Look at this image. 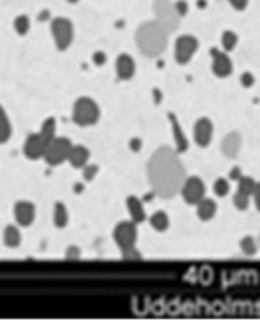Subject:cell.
<instances>
[{
  "label": "cell",
  "mask_w": 260,
  "mask_h": 323,
  "mask_svg": "<svg viewBox=\"0 0 260 323\" xmlns=\"http://www.w3.org/2000/svg\"><path fill=\"white\" fill-rule=\"evenodd\" d=\"M185 166L179 153L170 148H158L147 163V180L158 197H175L185 181Z\"/></svg>",
  "instance_id": "1"
},
{
  "label": "cell",
  "mask_w": 260,
  "mask_h": 323,
  "mask_svg": "<svg viewBox=\"0 0 260 323\" xmlns=\"http://www.w3.org/2000/svg\"><path fill=\"white\" fill-rule=\"evenodd\" d=\"M168 34L170 31L166 29L160 21H147L138 27L136 31V44L145 57H158L164 53L168 46Z\"/></svg>",
  "instance_id": "2"
},
{
  "label": "cell",
  "mask_w": 260,
  "mask_h": 323,
  "mask_svg": "<svg viewBox=\"0 0 260 323\" xmlns=\"http://www.w3.org/2000/svg\"><path fill=\"white\" fill-rule=\"evenodd\" d=\"M100 118V108L98 104L89 98V96H81L74 102V110H72V119L74 123L79 127H89L95 125Z\"/></svg>",
  "instance_id": "3"
},
{
  "label": "cell",
  "mask_w": 260,
  "mask_h": 323,
  "mask_svg": "<svg viewBox=\"0 0 260 323\" xmlns=\"http://www.w3.org/2000/svg\"><path fill=\"white\" fill-rule=\"evenodd\" d=\"M70 150H72V142L68 138H64V136H55V138L48 144V150L44 153V159H46L48 165L59 166V165H63L64 161H68Z\"/></svg>",
  "instance_id": "4"
},
{
  "label": "cell",
  "mask_w": 260,
  "mask_h": 323,
  "mask_svg": "<svg viewBox=\"0 0 260 323\" xmlns=\"http://www.w3.org/2000/svg\"><path fill=\"white\" fill-rule=\"evenodd\" d=\"M51 34L55 40V46L59 51H66L70 48L72 40H74V25L66 17H57L51 23Z\"/></svg>",
  "instance_id": "5"
},
{
  "label": "cell",
  "mask_w": 260,
  "mask_h": 323,
  "mask_svg": "<svg viewBox=\"0 0 260 323\" xmlns=\"http://www.w3.org/2000/svg\"><path fill=\"white\" fill-rule=\"evenodd\" d=\"M155 16H157V21L164 25L168 31L172 32L179 27V16L173 8V4L170 0H155Z\"/></svg>",
  "instance_id": "6"
},
{
  "label": "cell",
  "mask_w": 260,
  "mask_h": 323,
  "mask_svg": "<svg viewBox=\"0 0 260 323\" xmlns=\"http://www.w3.org/2000/svg\"><path fill=\"white\" fill-rule=\"evenodd\" d=\"M113 238L121 250H130L134 248L136 238H138V229H136L134 221H121L115 231H113Z\"/></svg>",
  "instance_id": "7"
},
{
  "label": "cell",
  "mask_w": 260,
  "mask_h": 323,
  "mask_svg": "<svg viewBox=\"0 0 260 323\" xmlns=\"http://www.w3.org/2000/svg\"><path fill=\"white\" fill-rule=\"evenodd\" d=\"M185 198L187 204H198L202 198L205 197V185L204 181L200 180L198 176H190V178H185L181 185V191H179Z\"/></svg>",
  "instance_id": "8"
},
{
  "label": "cell",
  "mask_w": 260,
  "mask_h": 323,
  "mask_svg": "<svg viewBox=\"0 0 260 323\" xmlns=\"http://www.w3.org/2000/svg\"><path fill=\"white\" fill-rule=\"evenodd\" d=\"M198 49V40L190 34H185V36H179L175 40V48H173V53H175V61L179 64H187L190 63V59L194 57Z\"/></svg>",
  "instance_id": "9"
},
{
  "label": "cell",
  "mask_w": 260,
  "mask_h": 323,
  "mask_svg": "<svg viewBox=\"0 0 260 323\" xmlns=\"http://www.w3.org/2000/svg\"><path fill=\"white\" fill-rule=\"evenodd\" d=\"M48 140L42 136L40 133L36 134H31V136H27V140H25V155L31 159V161H38V159H44V153L48 150Z\"/></svg>",
  "instance_id": "10"
},
{
  "label": "cell",
  "mask_w": 260,
  "mask_h": 323,
  "mask_svg": "<svg viewBox=\"0 0 260 323\" xmlns=\"http://www.w3.org/2000/svg\"><path fill=\"white\" fill-rule=\"evenodd\" d=\"M211 59H213V74L215 76H219V78H226L232 74L234 70V66H232V59L228 57V53H224V51H219V49H211Z\"/></svg>",
  "instance_id": "11"
},
{
  "label": "cell",
  "mask_w": 260,
  "mask_h": 323,
  "mask_svg": "<svg viewBox=\"0 0 260 323\" xmlns=\"http://www.w3.org/2000/svg\"><path fill=\"white\" fill-rule=\"evenodd\" d=\"M213 138V123L207 118H200L194 123V142L200 148H207Z\"/></svg>",
  "instance_id": "12"
},
{
  "label": "cell",
  "mask_w": 260,
  "mask_h": 323,
  "mask_svg": "<svg viewBox=\"0 0 260 323\" xmlns=\"http://www.w3.org/2000/svg\"><path fill=\"white\" fill-rule=\"evenodd\" d=\"M14 216H16L17 223L21 227H31L32 223H34V218H36V208L29 200H21L14 208Z\"/></svg>",
  "instance_id": "13"
},
{
  "label": "cell",
  "mask_w": 260,
  "mask_h": 323,
  "mask_svg": "<svg viewBox=\"0 0 260 323\" xmlns=\"http://www.w3.org/2000/svg\"><path fill=\"white\" fill-rule=\"evenodd\" d=\"M115 70H117V78L121 81H128V79L134 78L136 74V63L130 55H119L115 61Z\"/></svg>",
  "instance_id": "14"
},
{
  "label": "cell",
  "mask_w": 260,
  "mask_h": 323,
  "mask_svg": "<svg viewBox=\"0 0 260 323\" xmlns=\"http://www.w3.org/2000/svg\"><path fill=\"white\" fill-rule=\"evenodd\" d=\"M239 150H241V134L239 133H228L224 138H222L221 151L224 157H228V159L237 157Z\"/></svg>",
  "instance_id": "15"
},
{
  "label": "cell",
  "mask_w": 260,
  "mask_h": 323,
  "mask_svg": "<svg viewBox=\"0 0 260 323\" xmlns=\"http://www.w3.org/2000/svg\"><path fill=\"white\" fill-rule=\"evenodd\" d=\"M89 157H91V151L87 150L85 146H72L70 155H68V163L74 168H83L89 163Z\"/></svg>",
  "instance_id": "16"
},
{
  "label": "cell",
  "mask_w": 260,
  "mask_h": 323,
  "mask_svg": "<svg viewBox=\"0 0 260 323\" xmlns=\"http://www.w3.org/2000/svg\"><path fill=\"white\" fill-rule=\"evenodd\" d=\"M126 206H128V212H130V218H132L134 223H142V221H145L147 213H145V208H143L140 198L134 197V195H130V197L126 198Z\"/></svg>",
  "instance_id": "17"
},
{
  "label": "cell",
  "mask_w": 260,
  "mask_h": 323,
  "mask_svg": "<svg viewBox=\"0 0 260 323\" xmlns=\"http://www.w3.org/2000/svg\"><path fill=\"white\" fill-rule=\"evenodd\" d=\"M198 218L202 221H209L215 218V213H217V202L213 200V198H202L200 202H198Z\"/></svg>",
  "instance_id": "18"
},
{
  "label": "cell",
  "mask_w": 260,
  "mask_h": 323,
  "mask_svg": "<svg viewBox=\"0 0 260 323\" xmlns=\"http://www.w3.org/2000/svg\"><path fill=\"white\" fill-rule=\"evenodd\" d=\"M168 118H170V121H172V127H173V136H175V146H177V153H185V151L189 150V140H187L185 133L181 131V127H179V123H177L175 116H173V114H170Z\"/></svg>",
  "instance_id": "19"
},
{
  "label": "cell",
  "mask_w": 260,
  "mask_h": 323,
  "mask_svg": "<svg viewBox=\"0 0 260 323\" xmlns=\"http://www.w3.org/2000/svg\"><path fill=\"white\" fill-rule=\"evenodd\" d=\"M149 221H151V227L155 229V231H158V233H164V231H168V227H170V218H168V213L162 212V210L153 213Z\"/></svg>",
  "instance_id": "20"
},
{
  "label": "cell",
  "mask_w": 260,
  "mask_h": 323,
  "mask_svg": "<svg viewBox=\"0 0 260 323\" xmlns=\"http://www.w3.org/2000/svg\"><path fill=\"white\" fill-rule=\"evenodd\" d=\"M4 244L8 248H17L21 244V233H19V229L16 225H8L4 229Z\"/></svg>",
  "instance_id": "21"
},
{
  "label": "cell",
  "mask_w": 260,
  "mask_h": 323,
  "mask_svg": "<svg viewBox=\"0 0 260 323\" xmlns=\"http://www.w3.org/2000/svg\"><path fill=\"white\" fill-rule=\"evenodd\" d=\"M53 221H55V227L64 229L68 225V208L63 202H57L55 210H53Z\"/></svg>",
  "instance_id": "22"
},
{
  "label": "cell",
  "mask_w": 260,
  "mask_h": 323,
  "mask_svg": "<svg viewBox=\"0 0 260 323\" xmlns=\"http://www.w3.org/2000/svg\"><path fill=\"white\" fill-rule=\"evenodd\" d=\"M10 136H12V123H10L4 108L0 106V144L8 142Z\"/></svg>",
  "instance_id": "23"
},
{
  "label": "cell",
  "mask_w": 260,
  "mask_h": 323,
  "mask_svg": "<svg viewBox=\"0 0 260 323\" xmlns=\"http://www.w3.org/2000/svg\"><path fill=\"white\" fill-rule=\"evenodd\" d=\"M55 131H57V121L55 118H48L44 123H42V131H40V134L48 140V142H51L53 138H55Z\"/></svg>",
  "instance_id": "24"
},
{
  "label": "cell",
  "mask_w": 260,
  "mask_h": 323,
  "mask_svg": "<svg viewBox=\"0 0 260 323\" xmlns=\"http://www.w3.org/2000/svg\"><path fill=\"white\" fill-rule=\"evenodd\" d=\"M254 185H256V181L252 180L251 176H241V178L237 180V191L243 193V195H247V197H251L252 195Z\"/></svg>",
  "instance_id": "25"
},
{
  "label": "cell",
  "mask_w": 260,
  "mask_h": 323,
  "mask_svg": "<svg viewBox=\"0 0 260 323\" xmlns=\"http://www.w3.org/2000/svg\"><path fill=\"white\" fill-rule=\"evenodd\" d=\"M221 44L224 51H232L237 46V34L234 31H224L221 36Z\"/></svg>",
  "instance_id": "26"
},
{
  "label": "cell",
  "mask_w": 260,
  "mask_h": 323,
  "mask_svg": "<svg viewBox=\"0 0 260 323\" xmlns=\"http://www.w3.org/2000/svg\"><path fill=\"white\" fill-rule=\"evenodd\" d=\"M213 191L217 197H226L230 193V178H219L213 183Z\"/></svg>",
  "instance_id": "27"
},
{
  "label": "cell",
  "mask_w": 260,
  "mask_h": 323,
  "mask_svg": "<svg viewBox=\"0 0 260 323\" xmlns=\"http://www.w3.org/2000/svg\"><path fill=\"white\" fill-rule=\"evenodd\" d=\"M14 29H16L17 34L25 36V34L29 32V29H31V19L27 16H17L16 19H14Z\"/></svg>",
  "instance_id": "28"
},
{
  "label": "cell",
  "mask_w": 260,
  "mask_h": 323,
  "mask_svg": "<svg viewBox=\"0 0 260 323\" xmlns=\"http://www.w3.org/2000/svg\"><path fill=\"white\" fill-rule=\"evenodd\" d=\"M239 248H241V252L245 255H254V253L258 252V246H256V240L252 237H245L241 238V242H239Z\"/></svg>",
  "instance_id": "29"
},
{
  "label": "cell",
  "mask_w": 260,
  "mask_h": 323,
  "mask_svg": "<svg viewBox=\"0 0 260 323\" xmlns=\"http://www.w3.org/2000/svg\"><path fill=\"white\" fill-rule=\"evenodd\" d=\"M249 198L247 195H243V193H239V191H236V195H234V206H236L237 210H247V206H249Z\"/></svg>",
  "instance_id": "30"
},
{
  "label": "cell",
  "mask_w": 260,
  "mask_h": 323,
  "mask_svg": "<svg viewBox=\"0 0 260 323\" xmlns=\"http://www.w3.org/2000/svg\"><path fill=\"white\" fill-rule=\"evenodd\" d=\"M96 172H98V166L93 165V166H83V178H85L87 181H91L93 178L96 176Z\"/></svg>",
  "instance_id": "31"
},
{
  "label": "cell",
  "mask_w": 260,
  "mask_h": 323,
  "mask_svg": "<svg viewBox=\"0 0 260 323\" xmlns=\"http://www.w3.org/2000/svg\"><path fill=\"white\" fill-rule=\"evenodd\" d=\"M173 8H175V12H177V16H187V12H189V4L185 2V0H179V2H175L173 4Z\"/></svg>",
  "instance_id": "32"
},
{
  "label": "cell",
  "mask_w": 260,
  "mask_h": 323,
  "mask_svg": "<svg viewBox=\"0 0 260 323\" xmlns=\"http://www.w3.org/2000/svg\"><path fill=\"white\" fill-rule=\"evenodd\" d=\"M239 81H241V85L243 87H252L254 85V76H252L251 72H243L241 78H239Z\"/></svg>",
  "instance_id": "33"
},
{
  "label": "cell",
  "mask_w": 260,
  "mask_h": 323,
  "mask_svg": "<svg viewBox=\"0 0 260 323\" xmlns=\"http://www.w3.org/2000/svg\"><path fill=\"white\" fill-rule=\"evenodd\" d=\"M252 202H254V206H256V210L260 212V181L254 185V191H252Z\"/></svg>",
  "instance_id": "34"
},
{
  "label": "cell",
  "mask_w": 260,
  "mask_h": 323,
  "mask_svg": "<svg viewBox=\"0 0 260 323\" xmlns=\"http://www.w3.org/2000/svg\"><path fill=\"white\" fill-rule=\"evenodd\" d=\"M228 2L234 6V10H237V12L245 10L247 8V4H249V0H228Z\"/></svg>",
  "instance_id": "35"
},
{
  "label": "cell",
  "mask_w": 260,
  "mask_h": 323,
  "mask_svg": "<svg viewBox=\"0 0 260 323\" xmlns=\"http://www.w3.org/2000/svg\"><path fill=\"white\" fill-rule=\"evenodd\" d=\"M130 150L132 151L142 150V140H140V138H132V140H130Z\"/></svg>",
  "instance_id": "36"
},
{
  "label": "cell",
  "mask_w": 260,
  "mask_h": 323,
  "mask_svg": "<svg viewBox=\"0 0 260 323\" xmlns=\"http://www.w3.org/2000/svg\"><path fill=\"white\" fill-rule=\"evenodd\" d=\"M93 61H95L96 64H104V61H106V55H104L102 51H98V53H95Z\"/></svg>",
  "instance_id": "37"
},
{
  "label": "cell",
  "mask_w": 260,
  "mask_h": 323,
  "mask_svg": "<svg viewBox=\"0 0 260 323\" xmlns=\"http://www.w3.org/2000/svg\"><path fill=\"white\" fill-rule=\"evenodd\" d=\"M230 178H232V180H239V178H241V170H239L237 166H234L232 172H230Z\"/></svg>",
  "instance_id": "38"
},
{
  "label": "cell",
  "mask_w": 260,
  "mask_h": 323,
  "mask_svg": "<svg viewBox=\"0 0 260 323\" xmlns=\"http://www.w3.org/2000/svg\"><path fill=\"white\" fill-rule=\"evenodd\" d=\"M66 255H68V257H79V250L76 248V246H70V250H68Z\"/></svg>",
  "instance_id": "39"
},
{
  "label": "cell",
  "mask_w": 260,
  "mask_h": 323,
  "mask_svg": "<svg viewBox=\"0 0 260 323\" xmlns=\"http://www.w3.org/2000/svg\"><path fill=\"white\" fill-rule=\"evenodd\" d=\"M74 191H76V193H81V191H83V185H81V183H76V185H74Z\"/></svg>",
  "instance_id": "40"
},
{
  "label": "cell",
  "mask_w": 260,
  "mask_h": 323,
  "mask_svg": "<svg viewBox=\"0 0 260 323\" xmlns=\"http://www.w3.org/2000/svg\"><path fill=\"white\" fill-rule=\"evenodd\" d=\"M68 2H78V0H68Z\"/></svg>",
  "instance_id": "41"
}]
</instances>
